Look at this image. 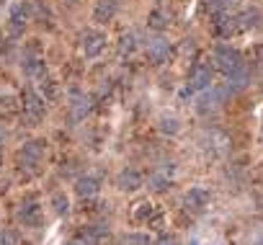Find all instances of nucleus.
I'll list each match as a JSON object with an SVG mask.
<instances>
[{"mask_svg":"<svg viewBox=\"0 0 263 245\" xmlns=\"http://www.w3.org/2000/svg\"><path fill=\"white\" fill-rule=\"evenodd\" d=\"M237 24H240V29H255V26L260 24V11H258L255 6L245 8V11L237 16Z\"/></svg>","mask_w":263,"mask_h":245,"instance_id":"obj_18","label":"nucleus"},{"mask_svg":"<svg viewBox=\"0 0 263 245\" xmlns=\"http://www.w3.org/2000/svg\"><path fill=\"white\" fill-rule=\"evenodd\" d=\"M258 65H260V70H263V47L258 49Z\"/></svg>","mask_w":263,"mask_h":245,"instance_id":"obj_29","label":"nucleus"},{"mask_svg":"<svg viewBox=\"0 0 263 245\" xmlns=\"http://www.w3.org/2000/svg\"><path fill=\"white\" fill-rule=\"evenodd\" d=\"M98 191H101V183L93 176H80L75 181V194L80 199H93V196H98Z\"/></svg>","mask_w":263,"mask_h":245,"instance_id":"obj_12","label":"nucleus"},{"mask_svg":"<svg viewBox=\"0 0 263 245\" xmlns=\"http://www.w3.org/2000/svg\"><path fill=\"white\" fill-rule=\"evenodd\" d=\"M16 240H18V235L13 230H3V232H0V245H16Z\"/></svg>","mask_w":263,"mask_h":245,"instance_id":"obj_25","label":"nucleus"},{"mask_svg":"<svg viewBox=\"0 0 263 245\" xmlns=\"http://www.w3.org/2000/svg\"><path fill=\"white\" fill-rule=\"evenodd\" d=\"M116 11H119V0H98L96 8H93V18L98 24H106L116 16Z\"/></svg>","mask_w":263,"mask_h":245,"instance_id":"obj_15","label":"nucleus"},{"mask_svg":"<svg viewBox=\"0 0 263 245\" xmlns=\"http://www.w3.org/2000/svg\"><path fill=\"white\" fill-rule=\"evenodd\" d=\"M158 129H160L163 135H168V137H176V135L181 132V121H178V116L165 114V116H160V121H158Z\"/></svg>","mask_w":263,"mask_h":245,"instance_id":"obj_17","label":"nucleus"},{"mask_svg":"<svg viewBox=\"0 0 263 245\" xmlns=\"http://www.w3.org/2000/svg\"><path fill=\"white\" fill-rule=\"evenodd\" d=\"M52 206H54L57 214H67V212H70V201H67V196H65L62 191H57V194L52 196Z\"/></svg>","mask_w":263,"mask_h":245,"instance_id":"obj_20","label":"nucleus"},{"mask_svg":"<svg viewBox=\"0 0 263 245\" xmlns=\"http://www.w3.org/2000/svg\"><path fill=\"white\" fill-rule=\"evenodd\" d=\"M3 3H8V0H0V6H3Z\"/></svg>","mask_w":263,"mask_h":245,"instance_id":"obj_30","label":"nucleus"},{"mask_svg":"<svg viewBox=\"0 0 263 245\" xmlns=\"http://www.w3.org/2000/svg\"><path fill=\"white\" fill-rule=\"evenodd\" d=\"M18 219H21L24 224H31V227L42 224V206H39L34 199L21 201V206H18Z\"/></svg>","mask_w":263,"mask_h":245,"instance_id":"obj_10","label":"nucleus"},{"mask_svg":"<svg viewBox=\"0 0 263 245\" xmlns=\"http://www.w3.org/2000/svg\"><path fill=\"white\" fill-rule=\"evenodd\" d=\"M212 67L209 65H194L191 72H189V90H206L212 85Z\"/></svg>","mask_w":263,"mask_h":245,"instance_id":"obj_5","label":"nucleus"},{"mask_svg":"<svg viewBox=\"0 0 263 245\" xmlns=\"http://www.w3.org/2000/svg\"><path fill=\"white\" fill-rule=\"evenodd\" d=\"M150 217H153V204L140 201V204H137V209H135V219H137V222H147Z\"/></svg>","mask_w":263,"mask_h":245,"instance_id":"obj_21","label":"nucleus"},{"mask_svg":"<svg viewBox=\"0 0 263 245\" xmlns=\"http://www.w3.org/2000/svg\"><path fill=\"white\" fill-rule=\"evenodd\" d=\"M103 47H106V34H103V31L88 29V31L80 36V52H83L88 60L98 57V54L103 52Z\"/></svg>","mask_w":263,"mask_h":245,"instance_id":"obj_3","label":"nucleus"},{"mask_svg":"<svg viewBox=\"0 0 263 245\" xmlns=\"http://www.w3.org/2000/svg\"><path fill=\"white\" fill-rule=\"evenodd\" d=\"M147 57H150V62H155V65L168 62V57H171V42L163 39V36L153 39V42L147 44Z\"/></svg>","mask_w":263,"mask_h":245,"instance_id":"obj_8","label":"nucleus"},{"mask_svg":"<svg viewBox=\"0 0 263 245\" xmlns=\"http://www.w3.org/2000/svg\"><path fill=\"white\" fill-rule=\"evenodd\" d=\"M173 176H176V168H173V163H165V165H160L150 178H147V183H150V189H155V191H163L171 181H173Z\"/></svg>","mask_w":263,"mask_h":245,"instance_id":"obj_11","label":"nucleus"},{"mask_svg":"<svg viewBox=\"0 0 263 245\" xmlns=\"http://www.w3.org/2000/svg\"><path fill=\"white\" fill-rule=\"evenodd\" d=\"M209 191L206 189H201V186H194V189H189L186 191V196H183V201H186V206L189 209H204V206H209Z\"/></svg>","mask_w":263,"mask_h":245,"instance_id":"obj_13","label":"nucleus"},{"mask_svg":"<svg viewBox=\"0 0 263 245\" xmlns=\"http://www.w3.org/2000/svg\"><path fill=\"white\" fill-rule=\"evenodd\" d=\"M90 108H93V98L88 93H83V90H72L70 93V111H72L75 119H83Z\"/></svg>","mask_w":263,"mask_h":245,"instance_id":"obj_9","label":"nucleus"},{"mask_svg":"<svg viewBox=\"0 0 263 245\" xmlns=\"http://www.w3.org/2000/svg\"><path fill=\"white\" fill-rule=\"evenodd\" d=\"M31 11H34V6L31 3H16L13 8H11V16H8V31H11V36H21L24 34V29H26V24L31 21Z\"/></svg>","mask_w":263,"mask_h":245,"instance_id":"obj_2","label":"nucleus"},{"mask_svg":"<svg viewBox=\"0 0 263 245\" xmlns=\"http://www.w3.org/2000/svg\"><path fill=\"white\" fill-rule=\"evenodd\" d=\"M96 242H98V237H96L88 227H85V230H80V232L75 235V245H96Z\"/></svg>","mask_w":263,"mask_h":245,"instance_id":"obj_22","label":"nucleus"},{"mask_svg":"<svg viewBox=\"0 0 263 245\" xmlns=\"http://www.w3.org/2000/svg\"><path fill=\"white\" fill-rule=\"evenodd\" d=\"M132 49H135V34H124V36L119 39V52L129 54Z\"/></svg>","mask_w":263,"mask_h":245,"instance_id":"obj_23","label":"nucleus"},{"mask_svg":"<svg viewBox=\"0 0 263 245\" xmlns=\"http://www.w3.org/2000/svg\"><path fill=\"white\" fill-rule=\"evenodd\" d=\"M227 93H230L227 88H212L206 96H201V98H199L196 111H199V114H204V116H206V114H212V111H217V108H219V103H222V98H224Z\"/></svg>","mask_w":263,"mask_h":245,"instance_id":"obj_6","label":"nucleus"},{"mask_svg":"<svg viewBox=\"0 0 263 245\" xmlns=\"http://www.w3.org/2000/svg\"><path fill=\"white\" fill-rule=\"evenodd\" d=\"M168 24H171V16L165 13V11H153L150 16H147V26L150 29H155V31H163V29H168Z\"/></svg>","mask_w":263,"mask_h":245,"instance_id":"obj_19","label":"nucleus"},{"mask_svg":"<svg viewBox=\"0 0 263 245\" xmlns=\"http://www.w3.org/2000/svg\"><path fill=\"white\" fill-rule=\"evenodd\" d=\"M116 186L121 191H137L142 186V176L135 171V168H124L119 176H116Z\"/></svg>","mask_w":263,"mask_h":245,"instance_id":"obj_14","label":"nucleus"},{"mask_svg":"<svg viewBox=\"0 0 263 245\" xmlns=\"http://www.w3.org/2000/svg\"><path fill=\"white\" fill-rule=\"evenodd\" d=\"M237 16H227V13H217V21H214V31L219 36H230L235 29H237Z\"/></svg>","mask_w":263,"mask_h":245,"instance_id":"obj_16","label":"nucleus"},{"mask_svg":"<svg viewBox=\"0 0 263 245\" xmlns=\"http://www.w3.org/2000/svg\"><path fill=\"white\" fill-rule=\"evenodd\" d=\"M119 245H147V237L145 235H126L119 240Z\"/></svg>","mask_w":263,"mask_h":245,"instance_id":"obj_24","label":"nucleus"},{"mask_svg":"<svg viewBox=\"0 0 263 245\" xmlns=\"http://www.w3.org/2000/svg\"><path fill=\"white\" fill-rule=\"evenodd\" d=\"M88 230H90V232H93V235H96V237H98V240H101V237H106V235H108V224H103V222H96V224H90V227H88Z\"/></svg>","mask_w":263,"mask_h":245,"instance_id":"obj_26","label":"nucleus"},{"mask_svg":"<svg viewBox=\"0 0 263 245\" xmlns=\"http://www.w3.org/2000/svg\"><path fill=\"white\" fill-rule=\"evenodd\" d=\"M212 62H214V67H217L219 72H224V75H232V72H237V70L245 65L242 54H240L235 47H224V44L214 47V52H212Z\"/></svg>","mask_w":263,"mask_h":245,"instance_id":"obj_1","label":"nucleus"},{"mask_svg":"<svg viewBox=\"0 0 263 245\" xmlns=\"http://www.w3.org/2000/svg\"><path fill=\"white\" fill-rule=\"evenodd\" d=\"M67 3H78V0H67Z\"/></svg>","mask_w":263,"mask_h":245,"instance_id":"obj_31","label":"nucleus"},{"mask_svg":"<svg viewBox=\"0 0 263 245\" xmlns=\"http://www.w3.org/2000/svg\"><path fill=\"white\" fill-rule=\"evenodd\" d=\"M6 137H8V132H6V127H3V121H0V145L6 142Z\"/></svg>","mask_w":263,"mask_h":245,"instance_id":"obj_28","label":"nucleus"},{"mask_svg":"<svg viewBox=\"0 0 263 245\" xmlns=\"http://www.w3.org/2000/svg\"><path fill=\"white\" fill-rule=\"evenodd\" d=\"M47 142H42V140H31V142H26L24 145V150H21V168H29V171H36V165L42 163V158H44V147Z\"/></svg>","mask_w":263,"mask_h":245,"instance_id":"obj_4","label":"nucleus"},{"mask_svg":"<svg viewBox=\"0 0 263 245\" xmlns=\"http://www.w3.org/2000/svg\"><path fill=\"white\" fill-rule=\"evenodd\" d=\"M155 245H181V240H178L176 235H160Z\"/></svg>","mask_w":263,"mask_h":245,"instance_id":"obj_27","label":"nucleus"},{"mask_svg":"<svg viewBox=\"0 0 263 245\" xmlns=\"http://www.w3.org/2000/svg\"><path fill=\"white\" fill-rule=\"evenodd\" d=\"M258 245H263V240H260V242H258Z\"/></svg>","mask_w":263,"mask_h":245,"instance_id":"obj_32","label":"nucleus"},{"mask_svg":"<svg viewBox=\"0 0 263 245\" xmlns=\"http://www.w3.org/2000/svg\"><path fill=\"white\" fill-rule=\"evenodd\" d=\"M72 245H75V242H72Z\"/></svg>","mask_w":263,"mask_h":245,"instance_id":"obj_33","label":"nucleus"},{"mask_svg":"<svg viewBox=\"0 0 263 245\" xmlns=\"http://www.w3.org/2000/svg\"><path fill=\"white\" fill-rule=\"evenodd\" d=\"M24 111H26V116H29L31 121H39V119L44 116V111H47L44 98H39L31 88H29V90H24Z\"/></svg>","mask_w":263,"mask_h":245,"instance_id":"obj_7","label":"nucleus"}]
</instances>
